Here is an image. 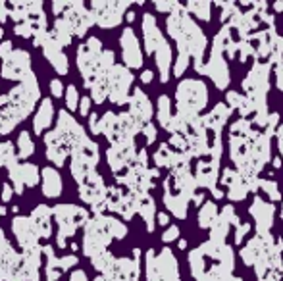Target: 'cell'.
I'll use <instances>...</instances> for the list:
<instances>
[{
  "mask_svg": "<svg viewBox=\"0 0 283 281\" xmlns=\"http://www.w3.org/2000/svg\"><path fill=\"white\" fill-rule=\"evenodd\" d=\"M12 193H14V191L10 187V183H4V185H2V193H0V195H2V202H8V200L12 198Z\"/></svg>",
  "mask_w": 283,
  "mask_h": 281,
  "instance_id": "obj_50",
  "label": "cell"
},
{
  "mask_svg": "<svg viewBox=\"0 0 283 281\" xmlns=\"http://www.w3.org/2000/svg\"><path fill=\"white\" fill-rule=\"evenodd\" d=\"M112 237L108 235L106 226H104V218H97L91 220L87 226V233H85L83 241V251L87 256H95L106 249V245L110 243Z\"/></svg>",
  "mask_w": 283,
  "mask_h": 281,
  "instance_id": "obj_7",
  "label": "cell"
},
{
  "mask_svg": "<svg viewBox=\"0 0 283 281\" xmlns=\"http://www.w3.org/2000/svg\"><path fill=\"white\" fill-rule=\"evenodd\" d=\"M17 156L20 158H29L31 154L35 152V143H33V139H31L29 131H22L20 133V137H17Z\"/></svg>",
  "mask_w": 283,
  "mask_h": 281,
  "instance_id": "obj_32",
  "label": "cell"
},
{
  "mask_svg": "<svg viewBox=\"0 0 283 281\" xmlns=\"http://www.w3.org/2000/svg\"><path fill=\"white\" fill-rule=\"evenodd\" d=\"M89 127H91L92 133H100V118L97 114H91L89 116Z\"/></svg>",
  "mask_w": 283,
  "mask_h": 281,
  "instance_id": "obj_45",
  "label": "cell"
},
{
  "mask_svg": "<svg viewBox=\"0 0 283 281\" xmlns=\"http://www.w3.org/2000/svg\"><path fill=\"white\" fill-rule=\"evenodd\" d=\"M274 73H276V87L283 91V58L277 66H274Z\"/></svg>",
  "mask_w": 283,
  "mask_h": 281,
  "instance_id": "obj_43",
  "label": "cell"
},
{
  "mask_svg": "<svg viewBox=\"0 0 283 281\" xmlns=\"http://www.w3.org/2000/svg\"><path fill=\"white\" fill-rule=\"evenodd\" d=\"M231 114H233V110H231L225 102H220V104H216V106L212 108L210 114L200 116V122H202V125H204V129L206 131L222 133V129L225 127V123H228Z\"/></svg>",
  "mask_w": 283,
  "mask_h": 281,
  "instance_id": "obj_15",
  "label": "cell"
},
{
  "mask_svg": "<svg viewBox=\"0 0 283 281\" xmlns=\"http://www.w3.org/2000/svg\"><path fill=\"white\" fill-rule=\"evenodd\" d=\"M220 183L225 187V191H223L225 197L230 198V200H233V202H241L249 195V185H247V181L241 177V174H239L237 170H233V167L222 170Z\"/></svg>",
  "mask_w": 283,
  "mask_h": 281,
  "instance_id": "obj_10",
  "label": "cell"
},
{
  "mask_svg": "<svg viewBox=\"0 0 283 281\" xmlns=\"http://www.w3.org/2000/svg\"><path fill=\"white\" fill-rule=\"evenodd\" d=\"M125 17H127V22H135V12H127Z\"/></svg>",
  "mask_w": 283,
  "mask_h": 281,
  "instance_id": "obj_59",
  "label": "cell"
},
{
  "mask_svg": "<svg viewBox=\"0 0 283 281\" xmlns=\"http://www.w3.org/2000/svg\"><path fill=\"white\" fill-rule=\"evenodd\" d=\"M210 193H212V197H214L216 200H220V198L225 197V193H223L222 189H218V187H216V189H212V191H210Z\"/></svg>",
  "mask_w": 283,
  "mask_h": 281,
  "instance_id": "obj_56",
  "label": "cell"
},
{
  "mask_svg": "<svg viewBox=\"0 0 283 281\" xmlns=\"http://www.w3.org/2000/svg\"><path fill=\"white\" fill-rule=\"evenodd\" d=\"M45 56L46 60L50 62V66L56 69L58 76H66L68 73V58L66 54L62 52V48L56 43L52 41V37H46V43H45Z\"/></svg>",
  "mask_w": 283,
  "mask_h": 281,
  "instance_id": "obj_19",
  "label": "cell"
},
{
  "mask_svg": "<svg viewBox=\"0 0 283 281\" xmlns=\"http://www.w3.org/2000/svg\"><path fill=\"white\" fill-rule=\"evenodd\" d=\"M185 10L189 15H195L202 22H210V15H212V2L208 0H191L185 4Z\"/></svg>",
  "mask_w": 283,
  "mask_h": 281,
  "instance_id": "obj_26",
  "label": "cell"
},
{
  "mask_svg": "<svg viewBox=\"0 0 283 281\" xmlns=\"http://www.w3.org/2000/svg\"><path fill=\"white\" fill-rule=\"evenodd\" d=\"M249 231H251V223H247V221H239L237 226H235V245H243L245 241V237L249 235Z\"/></svg>",
  "mask_w": 283,
  "mask_h": 281,
  "instance_id": "obj_39",
  "label": "cell"
},
{
  "mask_svg": "<svg viewBox=\"0 0 283 281\" xmlns=\"http://www.w3.org/2000/svg\"><path fill=\"white\" fill-rule=\"evenodd\" d=\"M249 214L256 221V233H266L274 226V214H276V204L260 198L258 195L254 197L253 204L249 208Z\"/></svg>",
  "mask_w": 283,
  "mask_h": 281,
  "instance_id": "obj_12",
  "label": "cell"
},
{
  "mask_svg": "<svg viewBox=\"0 0 283 281\" xmlns=\"http://www.w3.org/2000/svg\"><path fill=\"white\" fill-rule=\"evenodd\" d=\"M277 127H279V114L277 112H270L268 118H266V123H264V127H262V135L264 137L272 139L274 135H276Z\"/></svg>",
  "mask_w": 283,
  "mask_h": 281,
  "instance_id": "obj_37",
  "label": "cell"
},
{
  "mask_svg": "<svg viewBox=\"0 0 283 281\" xmlns=\"http://www.w3.org/2000/svg\"><path fill=\"white\" fill-rule=\"evenodd\" d=\"M177 116L187 123L195 122L208 104V89L200 79H183L176 91Z\"/></svg>",
  "mask_w": 283,
  "mask_h": 281,
  "instance_id": "obj_1",
  "label": "cell"
},
{
  "mask_svg": "<svg viewBox=\"0 0 283 281\" xmlns=\"http://www.w3.org/2000/svg\"><path fill=\"white\" fill-rule=\"evenodd\" d=\"M153 77H154L153 71H150V69H145V71L141 73V81H143V83H150V81H153Z\"/></svg>",
  "mask_w": 283,
  "mask_h": 281,
  "instance_id": "obj_55",
  "label": "cell"
},
{
  "mask_svg": "<svg viewBox=\"0 0 283 281\" xmlns=\"http://www.w3.org/2000/svg\"><path fill=\"white\" fill-rule=\"evenodd\" d=\"M77 110H79V114L81 116H89V110H91V99H89V97H81V99H79V106H77Z\"/></svg>",
  "mask_w": 283,
  "mask_h": 281,
  "instance_id": "obj_44",
  "label": "cell"
},
{
  "mask_svg": "<svg viewBox=\"0 0 283 281\" xmlns=\"http://www.w3.org/2000/svg\"><path fill=\"white\" fill-rule=\"evenodd\" d=\"M91 264L99 272H110L112 270V266H114V258H112V254L110 252H106V251H102V252H99V254H95V256H91Z\"/></svg>",
  "mask_w": 283,
  "mask_h": 281,
  "instance_id": "obj_34",
  "label": "cell"
},
{
  "mask_svg": "<svg viewBox=\"0 0 283 281\" xmlns=\"http://www.w3.org/2000/svg\"><path fill=\"white\" fill-rule=\"evenodd\" d=\"M120 45H122V54L125 68L127 69H139L143 66V52H141V45H139L137 35L133 33L131 27H125L120 37Z\"/></svg>",
  "mask_w": 283,
  "mask_h": 281,
  "instance_id": "obj_11",
  "label": "cell"
},
{
  "mask_svg": "<svg viewBox=\"0 0 283 281\" xmlns=\"http://www.w3.org/2000/svg\"><path fill=\"white\" fill-rule=\"evenodd\" d=\"M50 92H52V97H56V99L64 97V83H62L60 79H52V81H50Z\"/></svg>",
  "mask_w": 283,
  "mask_h": 281,
  "instance_id": "obj_42",
  "label": "cell"
},
{
  "mask_svg": "<svg viewBox=\"0 0 283 281\" xmlns=\"http://www.w3.org/2000/svg\"><path fill=\"white\" fill-rule=\"evenodd\" d=\"M154 60H156V68H158V73H160V81L162 83H168L169 76H172V46L169 43L164 39L158 48L154 50Z\"/></svg>",
  "mask_w": 283,
  "mask_h": 281,
  "instance_id": "obj_18",
  "label": "cell"
},
{
  "mask_svg": "<svg viewBox=\"0 0 283 281\" xmlns=\"http://www.w3.org/2000/svg\"><path fill=\"white\" fill-rule=\"evenodd\" d=\"M156 223H160V226H164V228H168L169 216L166 212H158V214H156Z\"/></svg>",
  "mask_w": 283,
  "mask_h": 281,
  "instance_id": "obj_53",
  "label": "cell"
},
{
  "mask_svg": "<svg viewBox=\"0 0 283 281\" xmlns=\"http://www.w3.org/2000/svg\"><path fill=\"white\" fill-rule=\"evenodd\" d=\"M12 50H14V48H12V43H10V41H4V43L0 45V56H2V58H8V56L12 54Z\"/></svg>",
  "mask_w": 283,
  "mask_h": 281,
  "instance_id": "obj_48",
  "label": "cell"
},
{
  "mask_svg": "<svg viewBox=\"0 0 283 281\" xmlns=\"http://www.w3.org/2000/svg\"><path fill=\"white\" fill-rule=\"evenodd\" d=\"M131 83H133L131 69H127L125 66H116L114 64L106 76V87H108V97H110V100H112L114 104H118V106L127 104Z\"/></svg>",
  "mask_w": 283,
  "mask_h": 281,
  "instance_id": "obj_3",
  "label": "cell"
},
{
  "mask_svg": "<svg viewBox=\"0 0 283 281\" xmlns=\"http://www.w3.org/2000/svg\"><path fill=\"white\" fill-rule=\"evenodd\" d=\"M127 102H129V112H127V114H129L141 127L146 125V123H150V118H153V112H154L153 104H150L148 97H146L139 87L133 91V95L129 97Z\"/></svg>",
  "mask_w": 283,
  "mask_h": 281,
  "instance_id": "obj_13",
  "label": "cell"
},
{
  "mask_svg": "<svg viewBox=\"0 0 283 281\" xmlns=\"http://www.w3.org/2000/svg\"><path fill=\"white\" fill-rule=\"evenodd\" d=\"M225 104H228L231 110H239V114H241L243 120H253L254 108L245 95H241V92L237 91H228V95H225Z\"/></svg>",
  "mask_w": 283,
  "mask_h": 281,
  "instance_id": "obj_22",
  "label": "cell"
},
{
  "mask_svg": "<svg viewBox=\"0 0 283 281\" xmlns=\"http://www.w3.org/2000/svg\"><path fill=\"white\" fill-rule=\"evenodd\" d=\"M189 64H191V54L187 52L185 48H177V58L176 62L172 64V73L176 77H181L185 71H187Z\"/></svg>",
  "mask_w": 283,
  "mask_h": 281,
  "instance_id": "obj_30",
  "label": "cell"
},
{
  "mask_svg": "<svg viewBox=\"0 0 283 281\" xmlns=\"http://www.w3.org/2000/svg\"><path fill=\"white\" fill-rule=\"evenodd\" d=\"M251 129H253L251 120H243V118H239L235 123H231L230 137H247V135L251 133Z\"/></svg>",
  "mask_w": 283,
  "mask_h": 281,
  "instance_id": "obj_36",
  "label": "cell"
},
{
  "mask_svg": "<svg viewBox=\"0 0 283 281\" xmlns=\"http://www.w3.org/2000/svg\"><path fill=\"white\" fill-rule=\"evenodd\" d=\"M204 76L212 79V83L218 91H225L231 83L230 77V66L225 62L222 50H218L216 46H210V56L204 60Z\"/></svg>",
  "mask_w": 283,
  "mask_h": 281,
  "instance_id": "obj_4",
  "label": "cell"
},
{
  "mask_svg": "<svg viewBox=\"0 0 283 281\" xmlns=\"http://www.w3.org/2000/svg\"><path fill=\"white\" fill-rule=\"evenodd\" d=\"M177 2H156L154 6H156V10L158 12H164V14H169L172 10H174V6H176Z\"/></svg>",
  "mask_w": 283,
  "mask_h": 281,
  "instance_id": "obj_47",
  "label": "cell"
},
{
  "mask_svg": "<svg viewBox=\"0 0 283 281\" xmlns=\"http://www.w3.org/2000/svg\"><path fill=\"white\" fill-rule=\"evenodd\" d=\"M156 118L164 129H168L169 122H172V100L168 95H160L158 102H156Z\"/></svg>",
  "mask_w": 283,
  "mask_h": 281,
  "instance_id": "obj_28",
  "label": "cell"
},
{
  "mask_svg": "<svg viewBox=\"0 0 283 281\" xmlns=\"http://www.w3.org/2000/svg\"><path fill=\"white\" fill-rule=\"evenodd\" d=\"M191 200L195 202V206H202V200H204V191L197 189L195 193H193Z\"/></svg>",
  "mask_w": 283,
  "mask_h": 281,
  "instance_id": "obj_52",
  "label": "cell"
},
{
  "mask_svg": "<svg viewBox=\"0 0 283 281\" xmlns=\"http://www.w3.org/2000/svg\"><path fill=\"white\" fill-rule=\"evenodd\" d=\"M143 41H145V50L146 54H154V50L158 48L164 35L156 25V17L153 14H145L143 15Z\"/></svg>",
  "mask_w": 283,
  "mask_h": 281,
  "instance_id": "obj_17",
  "label": "cell"
},
{
  "mask_svg": "<svg viewBox=\"0 0 283 281\" xmlns=\"http://www.w3.org/2000/svg\"><path fill=\"white\" fill-rule=\"evenodd\" d=\"M239 221L241 220H239L235 208L231 204H225L222 208V212L218 214L214 223L210 226V241L216 245H223L225 243V237L230 235L231 226H237Z\"/></svg>",
  "mask_w": 283,
  "mask_h": 281,
  "instance_id": "obj_9",
  "label": "cell"
},
{
  "mask_svg": "<svg viewBox=\"0 0 283 281\" xmlns=\"http://www.w3.org/2000/svg\"><path fill=\"white\" fill-rule=\"evenodd\" d=\"M20 177H22L23 187H35L41 179V174L35 164H20Z\"/></svg>",
  "mask_w": 283,
  "mask_h": 281,
  "instance_id": "obj_29",
  "label": "cell"
},
{
  "mask_svg": "<svg viewBox=\"0 0 283 281\" xmlns=\"http://www.w3.org/2000/svg\"><path fill=\"white\" fill-rule=\"evenodd\" d=\"M146 281H181L174 252L164 247L158 254L148 249L146 252Z\"/></svg>",
  "mask_w": 283,
  "mask_h": 281,
  "instance_id": "obj_2",
  "label": "cell"
},
{
  "mask_svg": "<svg viewBox=\"0 0 283 281\" xmlns=\"http://www.w3.org/2000/svg\"><path fill=\"white\" fill-rule=\"evenodd\" d=\"M2 76L6 79H23L31 71L29 68V54L25 50H12V54L4 58Z\"/></svg>",
  "mask_w": 283,
  "mask_h": 281,
  "instance_id": "obj_14",
  "label": "cell"
},
{
  "mask_svg": "<svg viewBox=\"0 0 283 281\" xmlns=\"http://www.w3.org/2000/svg\"><path fill=\"white\" fill-rule=\"evenodd\" d=\"M276 139H277V148H279V158H283V123L277 127V131H276Z\"/></svg>",
  "mask_w": 283,
  "mask_h": 281,
  "instance_id": "obj_51",
  "label": "cell"
},
{
  "mask_svg": "<svg viewBox=\"0 0 283 281\" xmlns=\"http://www.w3.org/2000/svg\"><path fill=\"white\" fill-rule=\"evenodd\" d=\"M68 281H89V279H87V274H85L83 270H73Z\"/></svg>",
  "mask_w": 283,
  "mask_h": 281,
  "instance_id": "obj_49",
  "label": "cell"
},
{
  "mask_svg": "<svg viewBox=\"0 0 283 281\" xmlns=\"http://www.w3.org/2000/svg\"><path fill=\"white\" fill-rule=\"evenodd\" d=\"M31 223L37 229L39 237H50L52 233V226H50V210L45 204H39L33 214H31Z\"/></svg>",
  "mask_w": 283,
  "mask_h": 281,
  "instance_id": "obj_24",
  "label": "cell"
},
{
  "mask_svg": "<svg viewBox=\"0 0 283 281\" xmlns=\"http://www.w3.org/2000/svg\"><path fill=\"white\" fill-rule=\"evenodd\" d=\"M12 229H14V235L17 237V241L22 243V247H25V249L37 247L39 233L37 229L33 228L31 220L17 216V218H14V221H12Z\"/></svg>",
  "mask_w": 283,
  "mask_h": 281,
  "instance_id": "obj_16",
  "label": "cell"
},
{
  "mask_svg": "<svg viewBox=\"0 0 283 281\" xmlns=\"http://www.w3.org/2000/svg\"><path fill=\"white\" fill-rule=\"evenodd\" d=\"M225 281H243V279H239V277H233V275H231V277H228Z\"/></svg>",
  "mask_w": 283,
  "mask_h": 281,
  "instance_id": "obj_61",
  "label": "cell"
},
{
  "mask_svg": "<svg viewBox=\"0 0 283 281\" xmlns=\"http://www.w3.org/2000/svg\"><path fill=\"white\" fill-rule=\"evenodd\" d=\"M218 214H220V210H218L216 202H212V200L202 202V206H200V210H199V228L210 229V226H212L214 220L218 218Z\"/></svg>",
  "mask_w": 283,
  "mask_h": 281,
  "instance_id": "obj_27",
  "label": "cell"
},
{
  "mask_svg": "<svg viewBox=\"0 0 283 281\" xmlns=\"http://www.w3.org/2000/svg\"><path fill=\"white\" fill-rule=\"evenodd\" d=\"M274 10H276V12H283V2H276V4H274Z\"/></svg>",
  "mask_w": 283,
  "mask_h": 281,
  "instance_id": "obj_60",
  "label": "cell"
},
{
  "mask_svg": "<svg viewBox=\"0 0 283 281\" xmlns=\"http://www.w3.org/2000/svg\"><path fill=\"white\" fill-rule=\"evenodd\" d=\"M104 226H106L108 235L114 237V239H123V237L127 235V228L120 220H116V218H104Z\"/></svg>",
  "mask_w": 283,
  "mask_h": 281,
  "instance_id": "obj_35",
  "label": "cell"
},
{
  "mask_svg": "<svg viewBox=\"0 0 283 281\" xmlns=\"http://www.w3.org/2000/svg\"><path fill=\"white\" fill-rule=\"evenodd\" d=\"M2 35H4V31H2V27H0V39H2Z\"/></svg>",
  "mask_w": 283,
  "mask_h": 281,
  "instance_id": "obj_63",
  "label": "cell"
},
{
  "mask_svg": "<svg viewBox=\"0 0 283 281\" xmlns=\"http://www.w3.org/2000/svg\"><path fill=\"white\" fill-rule=\"evenodd\" d=\"M41 183H43V195L48 198H56L62 195V179L58 170L54 167H45L41 174Z\"/></svg>",
  "mask_w": 283,
  "mask_h": 281,
  "instance_id": "obj_21",
  "label": "cell"
},
{
  "mask_svg": "<svg viewBox=\"0 0 283 281\" xmlns=\"http://www.w3.org/2000/svg\"><path fill=\"white\" fill-rule=\"evenodd\" d=\"M258 191L264 193L266 197L272 200V204L276 202V200H281V193H279V187H277L276 181H272V179H262L258 177Z\"/></svg>",
  "mask_w": 283,
  "mask_h": 281,
  "instance_id": "obj_31",
  "label": "cell"
},
{
  "mask_svg": "<svg viewBox=\"0 0 283 281\" xmlns=\"http://www.w3.org/2000/svg\"><path fill=\"white\" fill-rule=\"evenodd\" d=\"M272 166L276 167V170H279V167H281V158H279V156H276V158H272Z\"/></svg>",
  "mask_w": 283,
  "mask_h": 281,
  "instance_id": "obj_57",
  "label": "cell"
},
{
  "mask_svg": "<svg viewBox=\"0 0 283 281\" xmlns=\"http://www.w3.org/2000/svg\"><path fill=\"white\" fill-rule=\"evenodd\" d=\"M195 183L197 189L206 191V189H216L218 179H220V160L214 158H200L195 167Z\"/></svg>",
  "mask_w": 283,
  "mask_h": 281,
  "instance_id": "obj_8",
  "label": "cell"
},
{
  "mask_svg": "<svg viewBox=\"0 0 283 281\" xmlns=\"http://www.w3.org/2000/svg\"><path fill=\"white\" fill-rule=\"evenodd\" d=\"M164 204H166V208H168L176 218H179V220H185V218H187L189 200H187L183 195L174 193V191H164Z\"/></svg>",
  "mask_w": 283,
  "mask_h": 281,
  "instance_id": "obj_23",
  "label": "cell"
},
{
  "mask_svg": "<svg viewBox=\"0 0 283 281\" xmlns=\"http://www.w3.org/2000/svg\"><path fill=\"white\" fill-rule=\"evenodd\" d=\"M172 160H174V151L169 148L168 143H162L158 151L154 154V162L158 167H172Z\"/></svg>",
  "mask_w": 283,
  "mask_h": 281,
  "instance_id": "obj_33",
  "label": "cell"
},
{
  "mask_svg": "<svg viewBox=\"0 0 283 281\" xmlns=\"http://www.w3.org/2000/svg\"><path fill=\"white\" fill-rule=\"evenodd\" d=\"M179 239V228L177 226H168L166 228V231L162 233V243H174V241H177Z\"/></svg>",
  "mask_w": 283,
  "mask_h": 281,
  "instance_id": "obj_40",
  "label": "cell"
},
{
  "mask_svg": "<svg viewBox=\"0 0 283 281\" xmlns=\"http://www.w3.org/2000/svg\"><path fill=\"white\" fill-rule=\"evenodd\" d=\"M131 6V2H92V20L100 27L110 29L120 25L123 20V12Z\"/></svg>",
  "mask_w": 283,
  "mask_h": 281,
  "instance_id": "obj_5",
  "label": "cell"
},
{
  "mask_svg": "<svg viewBox=\"0 0 283 281\" xmlns=\"http://www.w3.org/2000/svg\"><path fill=\"white\" fill-rule=\"evenodd\" d=\"M76 262H77L76 256H73V254H69V256H66V258L60 260V264H58V266H60V270H64V272H66L68 268L76 266Z\"/></svg>",
  "mask_w": 283,
  "mask_h": 281,
  "instance_id": "obj_46",
  "label": "cell"
},
{
  "mask_svg": "<svg viewBox=\"0 0 283 281\" xmlns=\"http://www.w3.org/2000/svg\"><path fill=\"white\" fill-rule=\"evenodd\" d=\"M281 220H283V204H281Z\"/></svg>",
  "mask_w": 283,
  "mask_h": 281,
  "instance_id": "obj_64",
  "label": "cell"
},
{
  "mask_svg": "<svg viewBox=\"0 0 283 281\" xmlns=\"http://www.w3.org/2000/svg\"><path fill=\"white\" fill-rule=\"evenodd\" d=\"M54 214H56V220L60 223L62 231L60 237H58V245L64 247L66 245V235H73L76 233L73 229L87 220V212L71 204H58L54 208Z\"/></svg>",
  "mask_w": 283,
  "mask_h": 281,
  "instance_id": "obj_6",
  "label": "cell"
},
{
  "mask_svg": "<svg viewBox=\"0 0 283 281\" xmlns=\"http://www.w3.org/2000/svg\"><path fill=\"white\" fill-rule=\"evenodd\" d=\"M139 214L143 216V220L146 223V231L153 233L154 231V226H156V206H154V200L153 197H145L141 198V204H139Z\"/></svg>",
  "mask_w": 283,
  "mask_h": 281,
  "instance_id": "obj_25",
  "label": "cell"
},
{
  "mask_svg": "<svg viewBox=\"0 0 283 281\" xmlns=\"http://www.w3.org/2000/svg\"><path fill=\"white\" fill-rule=\"evenodd\" d=\"M8 15H10V10H8V4L6 2H0V22L4 23L8 20Z\"/></svg>",
  "mask_w": 283,
  "mask_h": 281,
  "instance_id": "obj_54",
  "label": "cell"
},
{
  "mask_svg": "<svg viewBox=\"0 0 283 281\" xmlns=\"http://www.w3.org/2000/svg\"><path fill=\"white\" fill-rule=\"evenodd\" d=\"M52 118H54V106L50 99H43L41 100V106L37 108V114L33 120V131L37 135H43L45 129H48L52 125Z\"/></svg>",
  "mask_w": 283,
  "mask_h": 281,
  "instance_id": "obj_20",
  "label": "cell"
},
{
  "mask_svg": "<svg viewBox=\"0 0 283 281\" xmlns=\"http://www.w3.org/2000/svg\"><path fill=\"white\" fill-rule=\"evenodd\" d=\"M4 214H6V210H4V208H0V216H4Z\"/></svg>",
  "mask_w": 283,
  "mask_h": 281,
  "instance_id": "obj_62",
  "label": "cell"
},
{
  "mask_svg": "<svg viewBox=\"0 0 283 281\" xmlns=\"http://www.w3.org/2000/svg\"><path fill=\"white\" fill-rule=\"evenodd\" d=\"M66 106H68V110H77V106H79V92H77L76 85H69L68 89H66Z\"/></svg>",
  "mask_w": 283,
  "mask_h": 281,
  "instance_id": "obj_38",
  "label": "cell"
},
{
  "mask_svg": "<svg viewBox=\"0 0 283 281\" xmlns=\"http://www.w3.org/2000/svg\"><path fill=\"white\" fill-rule=\"evenodd\" d=\"M141 131H143V135L146 137V143L148 144H153L154 141H156V125H154V123H146V125H143Z\"/></svg>",
  "mask_w": 283,
  "mask_h": 281,
  "instance_id": "obj_41",
  "label": "cell"
},
{
  "mask_svg": "<svg viewBox=\"0 0 283 281\" xmlns=\"http://www.w3.org/2000/svg\"><path fill=\"white\" fill-rule=\"evenodd\" d=\"M177 247H179V251H185L187 249V241L185 239H177Z\"/></svg>",
  "mask_w": 283,
  "mask_h": 281,
  "instance_id": "obj_58",
  "label": "cell"
}]
</instances>
